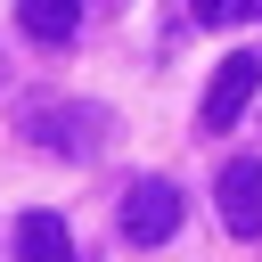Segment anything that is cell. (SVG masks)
<instances>
[{
    "mask_svg": "<svg viewBox=\"0 0 262 262\" xmlns=\"http://www.w3.org/2000/svg\"><path fill=\"white\" fill-rule=\"evenodd\" d=\"M180 188L172 180H131V196H123V237L131 246H164L172 229H180Z\"/></svg>",
    "mask_w": 262,
    "mask_h": 262,
    "instance_id": "obj_3",
    "label": "cell"
},
{
    "mask_svg": "<svg viewBox=\"0 0 262 262\" xmlns=\"http://www.w3.org/2000/svg\"><path fill=\"white\" fill-rule=\"evenodd\" d=\"M188 16H196V25H229V16H237V0H188Z\"/></svg>",
    "mask_w": 262,
    "mask_h": 262,
    "instance_id": "obj_7",
    "label": "cell"
},
{
    "mask_svg": "<svg viewBox=\"0 0 262 262\" xmlns=\"http://www.w3.org/2000/svg\"><path fill=\"white\" fill-rule=\"evenodd\" d=\"M237 16H262V0H237Z\"/></svg>",
    "mask_w": 262,
    "mask_h": 262,
    "instance_id": "obj_8",
    "label": "cell"
},
{
    "mask_svg": "<svg viewBox=\"0 0 262 262\" xmlns=\"http://www.w3.org/2000/svg\"><path fill=\"white\" fill-rule=\"evenodd\" d=\"M213 196H221V229L229 237H262V156H229Z\"/></svg>",
    "mask_w": 262,
    "mask_h": 262,
    "instance_id": "obj_4",
    "label": "cell"
},
{
    "mask_svg": "<svg viewBox=\"0 0 262 262\" xmlns=\"http://www.w3.org/2000/svg\"><path fill=\"white\" fill-rule=\"evenodd\" d=\"M16 131H25L33 147H49V156L90 164V156L106 147L115 115H106V106H90V98H25V106H16Z\"/></svg>",
    "mask_w": 262,
    "mask_h": 262,
    "instance_id": "obj_1",
    "label": "cell"
},
{
    "mask_svg": "<svg viewBox=\"0 0 262 262\" xmlns=\"http://www.w3.org/2000/svg\"><path fill=\"white\" fill-rule=\"evenodd\" d=\"M16 262H74V229L57 213H25L16 221Z\"/></svg>",
    "mask_w": 262,
    "mask_h": 262,
    "instance_id": "obj_6",
    "label": "cell"
},
{
    "mask_svg": "<svg viewBox=\"0 0 262 262\" xmlns=\"http://www.w3.org/2000/svg\"><path fill=\"white\" fill-rule=\"evenodd\" d=\"M254 90H262V57H254V49H229V57L213 66V82H205L196 123H205V131H237V115L254 106Z\"/></svg>",
    "mask_w": 262,
    "mask_h": 262,
    "instance_id": "obj_2",
    "label": "cell"
},
{
    "mask_svg": "<svg viewBox=\"0 0 262 262\" xmlns=\"http://www.w3.org/2000/svg\"><path fill=\"white\" fill-rule=\"evenodd\" d=\"M16 25L33 41H49V49H66L82 33V0H16Z\"/></svg>",
    "mask_w": 262,
    "mask_h": 262,
    "instance_id": "obj_5",
    "label": "cell"
}]
</instances>
